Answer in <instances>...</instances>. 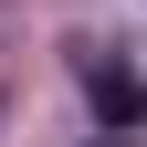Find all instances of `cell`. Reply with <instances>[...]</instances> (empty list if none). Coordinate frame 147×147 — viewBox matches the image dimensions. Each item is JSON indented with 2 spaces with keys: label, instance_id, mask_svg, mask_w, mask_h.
<instances>
[{
  "label": "cell",
  "instance_id": "cell-1",
  "mask_svg": "<svg viewBox=\"0 0 147 147\" xmlns=\"http://www.w3.org/2000/svg\"><path fill=\"white\" fill-rule=\"evenodd\" d=\"M84 95H95L105 126H137V116H147V84H137L126 63H105V53H84Z\"/></svg>",
  "mask_w": 147,
  "mask_h": 147
}]
</instances>
